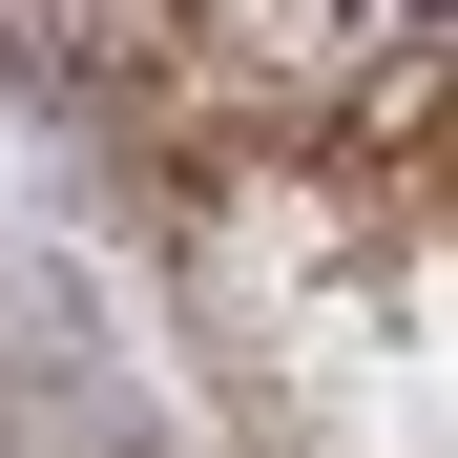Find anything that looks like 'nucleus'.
Listing matches in <instances>:
<instances>
[{"mask_svg": "<svg viewBox=\"0 0 458 458\" xmlns=\"http://www.w3.org/2000/svg\"><path fill=\"white\" fill-rule=\"evenodd\" d=\"M417 21H458V0H417Z\"/></svg>", "mask_w": 458, "mask_h": 458, "instance_id": "obj_1", "label": "nucleus"}]
</instances>
